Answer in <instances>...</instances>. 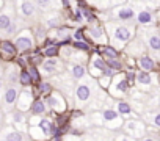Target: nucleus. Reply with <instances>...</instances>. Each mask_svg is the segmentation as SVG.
Masks as SVG:
<instances>
[{
	"mask_svg": "<svg viewBox=\"0 0 160 141\" xmlns=\"http://www.w3.org/2000/svg\"><path fill=\"white\" fill-rule=\"evenodd\" d=\"M107 28L110 30V38H112V41L116 47L124 46L132 38V28L130 27H126V25H121V24H108Z\"/></svg>",
	"mask_w": 160,
	"mask_h": 141,
	"instance_id": "obj_1",
	"label": "nucleus"
},
{
	"mask_svg": "<svg viewBox=\"0 0 160 141\" xmlns=\"http://www.w3.org/2000/svg\"><path fill=\"white\" fill-rule=\"evenodd\" d=\"M127 85H129V80H127V75L124 74H119L116 75L113 80H112V85H110V93L116 97L119 96H124L126 91H127Z\"/></svg>",
	"mask_w": 160,
	"mask_h": 141,
	"instance_id": "obj_2",
	"label": "nucleus"
},
{
	"mask_svg": "<svg viewBox=\"0 0 160 141\" xmlns=\"http://www.w3.org/2000/svg\"><path fill=\"white\" fill-rule=\"evenodd\" d=\"M46 104H47L52 110H55V111H58V113H63V111L66 110V102H64V99H63V96H61L60 93L47 94Z\"/></svg>",
	"mask_w": 160,
	"mask_h": 141,
	"instance_id": "obj_3",
	"label": "nucleus"
},
{
	"mask_svg": "<svg viewBox=\"0 0 160 141\" xmlns=\"http://www.w3.org/2000/svg\"><path fill=\"white\" fill-rule=\"evenodd\" d=\"M14 44H16L18 50L25 52V50H30V49L33 47V38L30 36V33H28V32H24V33H21V35L16 38Z\"/></svg>",
	"mask_w": 160,
	"mask_h": 141,
	"instance_id": "obj_4",
	"label": "nucleus"
},
{
	"mask_svg": "<svg viewBox=\"0 0 160 141\" xmlns=\"http://www.w3.org/2000/svg\"><path fill=\"white\" fill-rule=\"evenodd\" d=\"M124 130H126L127 133H130L132 136H140V135L146 130V127H144V124H143L141 121H138V119H130V121H127V122L124 124Z\"/></svg>",
	"mask_w": 160,
	"mask_h": 141,
	"instance_id": "obj_5",
	"label": "nucleus"
},
{
	"mask_svg": "<svg viewBox=\"0 0 160 141\" xmlns=\"http://www.w3.org/2000/svg\"><path fill=\"white\" fill-rule=\"evenodd\" d=\"M32 104H33V94L32 91L28 90H24L22 93H19V97H18V108L25 111L28 108H32Z\"/></svg>",
	"mask_w": 160,
	"mask_h": 141,
	"instance_id": "obj_6",
	"label": "nucleus"
},
{
	"mask_svg": "<svg viewBox=\"0 0 160 141\" xmlns=\"http://www.w3.org/2000/svg\"><path fill=\"white\" fill-rule=\"evenodd\" d=\"M102 118H104V121L108 122L110 127H118V125H121V119H119V111H118V110L107 108V110L102 111Z\"/></svg>",
	"mask_w": 160,
	"mask_h": 141,
	"instance_id": "obj_7",
	"label": "nucleus"
},
{
	"mask_svg": "<svg viewBox=\"0 0 160 141\" xmlns=\"http://www.w3.org/2000/svg\"><path fill=\"white\" fill-rule=\"evenodd\" d=\"M75 99H77V102H80V104H83V102H88L90 99H91V88L88 86V85H78L77 88H75Z\"/></svg>",
	"mask_w": 160,
	"mask_h": 141,
	"instance_id": "obj_8",
	"label": "nucleus"
},
{
	"mask_svg": "<svg viewBox=\"0 0 160 141\" xmlns=\"http://www.w3.org/2000/svg\"><path fill=\"white\" fill-rule=\"evenodd\" d=\"M107 66H108V64H107L99 55H94V56L91 58V66H90V67H91V72H93L94 75H98V72H99V75L104 74L105 69H107Z\"/></svg>",
	"mask_w": 160,
	"mask_h": 141,
	"instance_id": "obj_9",
	"label": "nucleus"
},
{
	"mask_svg": "<svg viewBox=\"0 0 160 141\" xmlns=\"http://www.w3.org/2000/svg\"><path fill=\"white\" fill-rule=\"evenodd\" d=\"M88 35H90L96 42H99V44H105V42H107V35H105V32H104L102 27H98V25L90 27V28H88Z\"/></svg>",
	"mask_w": 160,
	"mask_h": 141,
	"instance_id": "obj_10",
	"label": "nucleus"
},
{
	"mask_svg": "<svg viewBox=\"0 0 160 141\" xmlns=\"http://www.w3.org/2000/svg\"><path fill=\"white\" fill-rule=\"evenodd\" d=\"M42 72L44 74H47V75H52V74H55L57 70L60 69V61L55 58V56H52V58H49V60H46L44 63H42Z\"/></svg>",
	"mask_w": 160,
	"mask_h": 141,
	"instance_id": "obj_11",
	"label": "nucleus"
},
{
	"mask_svg": "<svg viewBox=\"0 0 160 141\" xmlns=\"http://www.w3.org/2000/svg\"><path fill=\"white\" fill-rule=\"evenodd\" d=\"M18 97H19V90L14 86V85H11L7 91H5V96H3V102H5V105L10 108L16 100H18Z\"/></svg>",
	"mask_w": 160,
	"mask_h": 141,
	"instance_id": "obj_12",
	"label": "nucleus"
},
{
	"mask_svg": "<svg viewBox=\"0 0 160 141\" xmlns=\"http://www.w3.org/2000/svg\"><path fill=\"white\" fill-rule=\"evenodd\" d=\"M133 16H135V13L130 7H119L115 11V19H119V21H130Z\"/></svg>",
	"mask_w": 160,
	"mask_h": 141,
	"instance_id": "obj_13",
	"label": "nucleus"
},
{
	"mask_svg": "<svg viewBox=\"0 0 160 141\" xmlns=\"http://www.w3.org/2000/svg\"><path fill=\"white\" fill-rule=\"evenodd\" d=\"M35 11H36V7H35V3L32 2V0H22V2H21V13L25 17L33 16Z\"/></svg>",
	"mask_w": 160,
	"mask_h": 141,
	"instance_id": "obj_14",
	"label": "nucleus"
},
{
	"mask_svg": "<svg viewBox=\"0 0 160 141\" xmlns=\"http://www.w3.org/2000/svg\"><path fill=\"white\" fill-rule=\"evenodd\" d=\"M135 80H137V83L141 85V86H149L151 82H152L149 70H143V69H141V72H138V74L135 75Z\"/></svg>",
	"mask_w": 160,
	"mask_h": 141,
	"instance_id": "obj_15",
	"label": "nucleus"
},
{
	"mask_svg": "<svg viewBox=\"0 0 160 141\" xmlns=\"http://www.w3.org/2000/svg\"><path fill=\"white\" fill-rule=\"evenodd\" d=\"M138 64L143 70H152L155 67V61L149 56V55H143L138 58Z\"/></svg>",
	"mask_w": 160,
	"mask_h": 141,
	"instance_id": "obj_16",
	"label": "nucleus"
},
{
	"mask_svg": "<svg viewBox=\"0 0 160 141\" xmlns=\"http://www.w3.org/2000/svg\"><path fill=\"white\" fill-rule=\"evenodd\" d=\"M146 42H148V47L154 52H160V36L157 33H152L146 38Z\"/></svg>",
	"mask_w": 160,
	"mask_h": 141,
	"instance_id": "obj_17",
	"label": "nucleus"
},
{
	"mask_svg": "<svg viewBox=\"0 0 160 141\" xmlns=\"http://www.w3.org/2000/svg\"><path fill=\"white\" fill-rule=\"evenodd\" d=\"M39 127H41V130L49 136V135H53L55 133V130H57V127L47 119V118H42L41 121H39Z\"/></svg>",
	"mask_w": 160,
	"mask_h": 141,
	"instance_id": "obj_18",
	"label": "nucleus"
},
{
	"mask_svg": "<svg viewBox=\"0 0 160 141\" xmlns=\"http://www.w3.org/2000/svg\"><path fill=\"white\" fill-rule=\"evenodd\" d=\"M137 21L140 24H143V25H149V24L154 22V14L149 13V11H140L137 14Z\"/></svg>",
	"mask_w": 160,
	"mask_h": 141,
	"instance_id": "obj_19",
	"label": "nucleus"
},
{
	"mask_svg": "<svg viewBox=\"0 0 160 141\" xmlns=\"http://www.w3.org/2000/svg\"><path fill=\"white\" fill-rule=\"evenodd\" d=\"M13 24V16L10 13H2L0 14V30L2 32H7V28Z\"/></svg>",
	"mask_w": 160,
	"mask_h": 141,
	"instance_id": "obj_20",
	"label": "nucleus"
},
{
	"mask_svg": "<svg viewBox=\"0 0 160 141\" xmlns=\"http://www.w3.org/2000/svg\"><path fill=\"white\" fill-rule=\"evenodd\" d=\"M71 75H72L74 79H77V80L83 79V75H85V67H83L82 64H72V66H71Z\"/></svg>",
	"mask_w": 160,
	"mask_h": 141,
	"instance_id": "obj_21",
	"label": "nucleus"
},
{
	"mask_svg": "<svg viewBox=\"0 0 160 141\" xmlns=\"http://www.w3.org/2000/svg\"><path fill=\"white\" fill-rule=\"evenodd\" d=\"M32 113L33 114H44L46 113V110H47V107H46V102H42V100H35L33 104H32Z\"/></svg>",
	"mask_w": 160,
	"mask_h": 141,
	"instance_id": "obj_22",
	"label": "nucleus"
},
{
	"mask_svg": "<svg viewBox=\"0 0 160 141\" xmlns=\"http://www.w3.org/2000/svg\"><path fill=\"white\" fill-rule=\"evenodd\" d=\"M2 50H3L5 53H8V55H14L16 50H18V47H16V44H13V42H10V41H3V42H2Z\"/></svg>",
	"mask_w": 160,
	"mask_h": 141,
	"instance_id": "obj_23",
	"label": "nucleus"
},
{
	"mask_svg": "<svg viewBox=\"0 0 160 141\" xmlns=\"http://www.w3.org/2000/svg\"><path fill=\"white\" fill-rule=\"evenodd\" d=\"M116 110L119 111V114H126V116L132 114V108H130V105L127 102H119L116 105Z\"/></svg>",
	"mask_w": 160,
	"mask_h": 141,
	"instance_id": "obj_24",
	"label": "nucleus"
},
{
	"mask_svg": "<svg viewBox=\"0 0 160 141\" xmlns=\"http://www.w3.org/2000/svg\"><path fill=\"white\" fill-rule=\"evenodd\" d=\"M2 138H5V139H22L24 135H22L19 130H13V129H10V132H8V133H3Z\"/></svg>",
	"mask_w": 160,
	"mask_h": 141,
	"instance_id": "obj_25",
	"label": "nucleus"
},
{
	"mask_svg": "<svg viewBox=\"0 0 160 141\" xmlns=\"http://www.w3.org/2000/svg\"><path fill=\"white\" fill-rule=\"evenodd\" d=\"M19 82H21L24 86H28V85L33 82V79H32V75H30L28 70H22V72L19 74Z\"/></svg>",
	"mask_w": 160,
	"mask_h": 141,
	"instance_id": "obj_26",
	"label": "nucleus"
},
{
	"mask_svg": "<svg viewBox=\"0 0 160 141\" xmlns=\"http://www.w3.org/2000/svg\"><path fill=\"white\" fill-rule=\"evenodd\" d=\"M35 3L41 8V10H50L53 5V0H35Z\"/></svg>",
	"mask_w": 160,
	"mask_h": 141,
	"instance_id": "obj_27",
	"label": "nucleus"
},
{
	"mask_svg": "<svg viewBox=\"0 0 160 141\" xmlns=\"http://www.w3.org/2000/svg\"><path fill=\"white\" fill-rule=\"evenodd\" d=\"M44 55L47 56V58H52V56H57L58 55V46H50V47H47L46 50H44Z\"/></svg>",
	"mask_w": 160,
	"mask_h": 141,
	"instance_id": "obj_28",
	"label": "nucleus"
},
{
	"mask_svg": "<svg viewBox=\"0 0 160 141\" xmlns=\"http://www.w3.org/2000/svg\"><path fill=\"white\" fill-rule=\"evenodd\" d=\"M102 53H105L110 60H112V58H118V52H116V49H113V47H104V49H102Z\"/></svg>",
	"mask_w": 160,
	"mask_h": 141,
	"instance_id": "obj_29",
	"label": "nucleus"
},
{
	"mask_svg": "<svg viewBox=\"0 0 160 141\" xmlns=\"http://www.w3.org/2000/svg\"><path fill=\"white\" fill-rule=\"evenodd\" d=\"M50 90H52V85L49 82H41L39 83V93L41 94H49Z\"/></svg>",
	"mask_w": 160,
	"mask_h": 141,
	"instance_id": "obj_30",
	"label": "nucleus"
},
{
	"mask_svg": "<svg viewBox=\"0 0 160 141\" xmlns=\"http://www.w3.org/2000/svg\"><path fill=\"white\" fill-rule=\"evenodd\" d=\"M107 64H108L112 69H115V70H119V69L122 67V64H121V61H119L118 58H112V60H110Z\"/></svg>",
	"mask_w": 160,
	"mask_h": 141,
	"instance_id": "obj_31",
	"label": "nucleus"
},
{
	"mask_svg": "<svg viewBox=\"0 0 160 141\" xmlns=\"http://www.w3.org/2000/svg\"><path fill=\"white\" fill-rule=\"evenodd\" d=\"M28 72H30V75H32V79H33L35 82H39V80H41L39 72H38V69H36L35 66H30V67H28Z\"/></svg>",
	"mask_w": 160,
	"mask_h": 141,
	"instance_id": "obj_32",
	"label": "nucleus"
},
{
	"mask_svg": "<svg viewBox=\"0 0 160 141\" xmlns=\"http://www.w3.org/2000/svg\"><path fill=\"white\" fill-rule=\"evenodd\" d=\"M72 47H77V49H80V50H88V44L83 42V41H80V39H75V41L72 42Z\"/></svg>",
	"mask_w": 160,
	"mask_h": 141,
	"instance_id": "obj_33",
	"label": "nucleus"
},
{
	"mask_svg": "<svg viewBox=\"0 0 160 141\" xmlns=\"http://www.w3.org/2000/svg\"><path fill=\"white\" fill-rule=\"evenodd\" d=\"M149 118H151V122H152L154 125H157V127H160V113H155V114H151Z\"/></svg>",
	"mask_w": 160,
	"mask_h": 141,
	"instance_id": "obj_34",
	"label": "nucleus"
},
{
	"mask_svg": "<svg viewBox=\"0 0 160 141\" xmlns=\"http://www.w3.org/2000/svg\"><path fill=\"white\" fill-rule=\"evenodd\" d=\"M83 16L87 17V21H88V22H93V21H94V14H93L91 11H88V10H85V11H83Z\"/></svg>",
	"mask_w": 160,
	"mask_h": 141,
	"instance_id": "obj_35",
	"label": "nucleus"
},
{
	"mask_svg": "<svg viewBox=\"0 0 160 141\" xmlns=\"http://www.w3.org/2000/svg\"><path fill=\"white\" fill-rule=\"evenodd\" d=\"M16 32V24H11L8 28H7V35H13Z\"/></svg>",
	"mask_w": 160,
	"mask_h": 141,
	"instance_id": "obj_36",
	"label": "nucleus"
},
{
	"mask_svg": "<svg viewBox=\"0 0 160 141\" xmlns=\"http://www.w3.org/2000/svg\"><path fill=\"white\" fill-rule=\"evenodd\" d=\"M74 21H75V22H82V13H80V11H75V14H74Z\"/></svg>",
	"mask_w": 160,
	"mask_h": 141,
	"instance_id": "obj_37",
	"label": "nucleus"
},
{
	"mask_svg": "<svg viewBox=\"0 0 160 141\" xmlns=\"http://www.w3.org/2000/svg\"><path fill=\"white\" fill-rule=\"evenodd\" d=\"M82 38V30H77L75 32V39H80Z\"/></svg>",
	"mask_w": 160,
	"mask_h": 141,
	"instance_id": "obj_38",
	"label": "nucleus"
},
{
	"mask_svg": "<svg viewBox=\"0 0 160 141\" xmlns=\"http://www.w3.org/2000/svg\"><path fill=\"white\" fill-rule=\"evenodd\" d=\"M41 30H42V28H38V32H36V36H38V38H42V36H44V32H41Z\"/></svg>",
	"mask_w": 160,
	"mask_h": 141,
	"instance_id": "obj_39",
	"label": "nucleus"
},
{
	"mask_svg": "<svg viewBox=\"0 0 160 141\" xmlns=\"http://www.w3.org/2000/svg\"><path fill=\"white\" fill-rule=\"evenodd\" d=\"M2 86H3V83H2V80H0V91H2Z\"/></svg>",
	"mask_w": 160,
	"mask_h": 141,
	"instance_id": "obj_40",
	"label": "nucleus"
},
{
	"mask_svg": "<svg viewBox=\"0 0 160 141\" xmlns=\"http://www.w3.org/2000/svg\"><path fill=\"white\" fill-rule=\"evenodd\" d=\"M0 122H2V113H0Z\"/></svg>",
	"mask_w": 160,
	"mask_h": 141,
	"instance_id": "obj_41",
	"label": "nucleus"
}]
</instances>
